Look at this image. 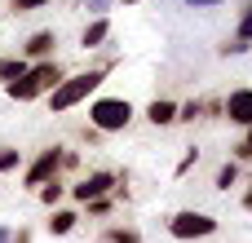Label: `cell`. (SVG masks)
Segmentation results:
<instances>
[{
	"mask_svg": "<svg viewBox=\"0 0 252 243\" xmlns=\"http://www.w3.org/2000/svg\"><path fill=\"white\" fill-rule=\"evenodd\" d=\"M106 4H111V0H84V9H93L97 18H102V9H106Z\"/></svg>",
	"mask_w": 252,
	"mask_h": 243,
	"instance_id": "cell-23",
	"label": "cell"
},
{
	"mask_svg": "<svg viewBox=\"0 0 252 243\" xmlns=\"http://www.w3.org/2000/svg\"><path fill=\"white\" fill-rule=\"evenodd\" d=\"M230 186H239V159H226L217 168V190H230Z\"/></svg>",
	"mask_w": 252,
	"mask_h": 243,
	"instance_id": "cell-14",
	"label": "cell"
},
{
	"mask_svg": "<svg viewBox=\"0 0 252 243\" xmlns=\"http://www.w3.org/2000/svg\"><path fill=\"white\" fill-rule=\"evenodd\" d=\"M133 106H128V97H93L89 102V124L97 128V133H124L128 124H133Z\"/></svg>",
	"mask_w": 252,
	"mask_h": 243,
	"instance_id": "cell-3",
	"label": "cell"
},
{
	"mask_svg": "<svg viewBox=\"0 0 252 243\" xmlns=\"http://www.w3.org/2000/svg\"><path fill=\"white\" fill-rule=\"evenodd\" d=\"M13 239V230H9V226H0V243H9Z\"/></svg>",
	"mask_w": 252,
	"mask_h": 243,
	"instance_id": "cell-26",
	"label": "cell"
},
{
	"mask_svg": "<svg viewBox=\"0 0 252 243\" xmlns=\"http://www.w3.org/2000/svg\"><path fill=\"white\" fill-rule=\"evenodd\" d=\"M221 111H226V120H230V124L252 128V89H235V93L221 102Z\"/></svg>",
	"mask_w": 252,
	"mask_h": 243,
	"instance_id": "cell-7",
	"label": "cell"
},
{
	"mask_svg": "<svg viewBox=\"0 0 252 243\" xmlns=\"http://www.w3.org/2000/svg\"><path fill=\"white\" fill-rule=\"evenodd\" d=\"M106 35H111V22H106V18H93V22L80 31V44H84V49H97V44H106Z\"/></svg>",
	"mask_w": 252,
	"mask_h": 243,
	"instance_id": "cell-11",
	"label": "cell"
},
{
	"mask_svg": "<svg viewBox=\"0 0 252 243\" xmlns=\"http://www.w3.org/2000/svg\"><path fill=\"white\" fill-rule=\"evenodd\" d=\"M84 208H89L93 217H106V213H111V195H106V199H93V204H84Z\"/></svg>",
	"mask_w": 252,
	"mask_h": 243,
	"instance_id": "cell-22",
	"label": "cell"
},
{
	"mask_svg": "<svg viewBox=\"0 0 252 243\" xmlns=\"http://www.w3.org/2000/svg\"><path fill=\"white\" fill-rule=\"evenodd\" d=\"M66 75H62V66L49 58V62H31V71L18 80V84H9L4 93L13 97V102H35V97H44V93H53L58 84H62Z\"/></svg>",
	"mask_w": 252,
	"mask_h": 243,
	"instance_id": "cell-2",
	"label": "cell"
},
{
	"mask_svg": "<svg viewBox=\"0 0 252 243\" xmlns=\"http://www.w3.org/2000/svg\"><path fill=\"white\" fill-rule=\"evenodd\" d=\"M248 49H252V0L244 4V13H239V31H235V40L221 44V53H248Z\"/></svg>",
	"mask_w": 252,
	"mask_h": 243,
	"instance_id": "cell-9",
	"label": "cell"
},
{
	"mask_svg": "<svg viewBox=\"0 0 252 243\" xmlns=\"http://www.w3.org/2000/svg\"><path fill=\"white\" fill-rule=\"evenodd\" d=\"M168 235H173V239H208V235H217V217L186 208V213H177V217L168 221Z\"/></svg>",
	"mask_w": 252,
	"mask_h": 243,
	"instance_id": "cell-5",
	"label": "cell"
},
{
	"mask_svg": "<svg viewBox=\"0 0 252 243\" xmlns=\"http://www.w3.org/2000/svg\"><path fill=\"white\" fill-rule=\"evenodd\" d=\"M62 195H66V186H62V182H58V177H53V182H44V186H40V204H49V208H53V204H58V199H62Z\"/></svg>",
	"mask_w": 252,
	"mask_h": 243,
	"instance_id": "cell-17",
	"label": "cell"
},
{
	"mask_svg": "<svg viewBox=\"0 0 252 243\" xmlns=\"http://www.w3.org/2000/svg\"><path fill=\"white\" fill-rule=\"evenodd\" d=\"M13 168H22V151L0 146V173H13Z\"/></svg>",
	"mask_w": 252,
	"mask_h": 243,
	"instance_id": "cell-18",
	"label": "cell"
},
{
	"mask_svg": "<svg viewBox=\"0 0 252 243\" xmlns=\"http://www.w3.org/2000/svg\"><path fill=\"white\" fill-rule=\"evenodd\" d=\"M235 159H239V164H248V159H252V128H244V142L235 146Z\"/></svg>",
	"mask_w": 252,
	"mask_h": 243,
	"instance_id": "cell-19",
	"label": "cell"
},
{
	"mask_svg": "<svg viewBox=\"0 0 252 243\" xmlns=\"http://www.w3.org/2000/svg\"><path fill=\"white\" fill-rule=\"evenodd\" d=\"M204 111H208V102H204V97H190L186 106H177V120H186V124H195V120H199Z\"/></svg>",
	"mask_w": 252,
	"mask_h": 243,
	"instance_id": "cell-15",
	"label": "cell"
},
{
	"mask_svg": "<svg viewBox=\"0 0 252 243\" xmlns=\"http://www.w3.org/2000/svg\"><path fill=\"white\" fill-rule=\"evenodd\" d=\"M111 190H115V173H89L80 186H71L75 204H93V199H106Z\"/></svg>",
	"mask_w": 252,
	"mask_h": 243,
	"instance_id": "cell-6",
	"label": "cell"
},
{
	"mask_svg": "<svg viewBox=\"0 0 252 243\" xmlns=\"http://www.w3.org/2000/svg\"><path fill=\"white\" fill-rule=\"evenodd\" d=\"M75 221H80V213H71V208H53V217H49V235H71L75 230Z\"/></svg>",
	"mask_w": 252,
	"mask_h": 243,
	"instance_id": "cell-13",
	"label": "cell"
},
{
	"mask_svg": "<svg viewBox=\"0 0 252 243\" xmlns=\"http://www.w3.org/2000/svg\"><path fill=\"white\" fill-rule=\"evenodd\" d=\"M44 4H53V0H9L13 13H31V9H44Z\"/></svg>",
	"mask_w": 252,
	"mask_h": 243,
	"instance_id": "cell-20",
	"label": "cell"
},
{
	"mask_svg": "<svg viewBox=\"0 0 252 243\" xmlns=\"http://www.w3.org/2000/svg\"><path fill=\"white\" fill-rule=\"evenodd\" d=\"M190 9H208V4H221V0H186Z\"/></svg>",
	"mask_w": 252,
	"mask_h": 243,
	"instance_id": "cell-25",
	"label": "cell"
},
{
	"mask_svg": "<svg viewBox=\"0 0 252 243\" xmlns=\"http://www.w3.org/2000/svg\"><path fill=\"white\" fill-rule=\"evenodd\" d=\"M195 164H199V151H186V155H182V164H177V177H186Z\"/></svg>",
	"mask_w": 252,
	"mask_h": 243,
	"instance_id": "cell-21",
	"label": "cell"
},
{
	"mask_svg": "<svg viewBox=\"0 0 252 243\" xmlns=\"http://www.w3.org/2000/svg\"><path fill=\"white\" fill-rule=\"evenodd\" d=\"M124 4H142V0H124Z\"/></svg>",
	"mask_w": 252,
	"mask_h": 243,
	"instance_id": "cell-28",
	"label": "cell"
},
{
	"mask_svg": "<svg viewBox=\"0 0 252 243\" xmlns=\"http://www.w3.org/2000/svg\"><path fill=\"white\" fill-rule=\"evenodd\" d=\"M102 243H142V235L128 230V226H111V230L102 235Z\"/></svg>",
	"mask_w": 252,
	"mask_h": 243,
	"instance_id": "cell-16",
	"label": "cell"
},
{
	"mask_svg": "<svg viewBox=\"0 0 252 243\" xmlns=\"http://www.w3.org/2000/svg\"><path fill=\"white\" fill-rule=\"evenodd\" d=\"M146 120H151L155 128H164V124H177V102H168V97H155V102L146 106Z\"/></svg>",
	"mask_w": 252,
	"mask_h": 243,
	"instance_id": "cell-10",
	"label": "cell"
},
{
	"mask_svg": "<svg viewBox=\"0 0 252 243\" xmlns=\"http://www.w3.org/2000/svg\"><path fill=\"white\" fill-rule=\"evenodd\" d=\"M106 71L111 66H93V71H80V75H66L53 93H49V106L62 115V111H71V106H80V102H89L97 89H102V80H106Z\"/></svg>",
	"mask_w": 252,
	"mask_h": 243,
	"instance_id": "cell-1",
	"label": "cell"
},
{
	"mask_svg": "<svg viewBox=\"0 0 252 243\" xmlns=\"http://www.w3.org/2000/svg\"><path fill=\"white\" fill-rule=\"evenodd\" d=\"M62 155H66L62 146H44V151H40V155H35V159L27 164V173H22V186L40 190L44 182H53V177L62 173Z\"/></svg>",
	"mask_w": 252,
	"mask_h": 243,
	"instance_id": "cell-4",
	"label": "cell"
},
{
	"mask_svg": "<svg viewBox=\"0 0 252 243\" xmlns=\"http://www.w3.org/2000/svg\"><path fill=\"white\" fill-rule=\"evenodd\" d=\"M9 243H31V230H13V239Z\"/></svg>",
	"mask_w": 252,
	"mask_h": 243,
	"instance_id": "cell-24",
	"label": "cell"
},
{
	"mask_svg": "<svg viewBox=\"0 0 252 243\" xmlns=\"http://www.w3.org/2000/svg\"><path fill=\"white\" fill-rule=\"evenodd\" d=\"M53 44H58L53 31H35V35L22 44V58H27V62H49V58H53Z\"/></svg>",
	"mask_w": 252,
	"mask_h": 243,
	"instance_id": "cell-8",
	"label": "cell"
},
{
	"mask_svg": "<svg viewBox=\"0 0 252 243\" xmlns=\"http://www.w3.org/2000/svg\"><path fill=\"white\" fill-rule=\"evenodd\" d=\"M27 71H31V62H27L22 53H18V58H0V80H4V89H9V84H18Z\"/></svg>",
	"mask_w": 252,
	"mask_h": 243,
	"instance_id": "cell-12",
	"label": "cell"
},
{
	"mask_svg": "<svg viewBox=\"0 0 252 243\" xmlns=\"http://www.w3.org/2000/svg\"><path fill=\"white\" fill-rule=\"evenodd\" d=\"M244 208H252V190H248V195H244Z\"/></svg>",
	"mask_w": 252,
	"mask_h": 243,
	"instance_id": "cell-27",
	"label": "cell"
}]
</instances>
